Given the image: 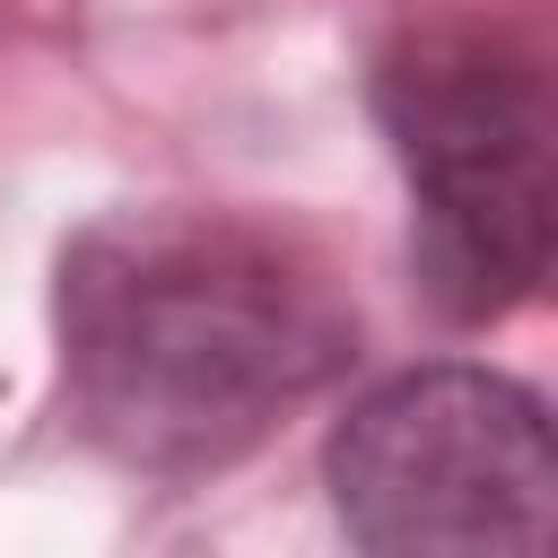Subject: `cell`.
<instances>
[{
  "mask_svg": "<svg viewBox=\"0 0 558 558\" xmlns=\"http://www.w3.org/2000/svg\"><path fill=\"white\" fill-rule=\"evenodd\" d=\"M61 375L105 453L157 480L253 453L357 357V314L305 244L227 209H131L61 253Z\"/></svg>",
  "mask_w": 558,
  "mask_h": 558,
  "instance_id": "cell-1",
  "label": "cell"
},
{
  "mask_svg": "<svg viewBox=\"0 0 558 558\" xmlns=\"http://www.w3.org/2000/svg\"><path fill=\"white\" fill-rule=\"evenodd\" d=\"M375 122L410 183V262L453 323H497L549 279V78L480 17H427L375 61Z\"/></svg>",
  "mask_w": 558,
  "mask_h": 558,
  "instance_id": "cell-2",
  "label": "cell"
},
{
  "mask_svg": "<svg viewBox=\"0 0 558 558\" xmlns=\"http://www.w3.org/2000/svg\"><path fill=\"white\" fill-rule=\"evenodd\" d=\"M357 558H558V462L532 384L436 357L366 384L323 445Z\"/></svg>",
  "mask_w": 558,
  "mask_h": 558,
  "instance_id": "cell-3",
  "label": "cell"
}]
</instances>
